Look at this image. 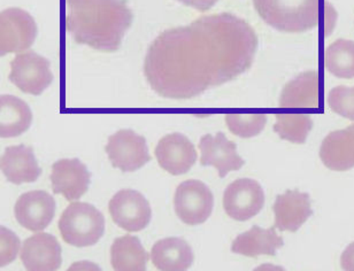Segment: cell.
I'll return each instance as SVG.
<instances>
[{
  "instance_id": "cell-1",
  "label": "cell",
  "mask_w": 354,
  "mask_h": 271,
  "mask_svg": "<svg viewBox=\"0 0 354 271\" xmlns=\"http://www.w3.org/2000/svg\"><path fill=\"white\" fill-rule=\"evenodd\" d=\"M257 48L256 31L245 20L212 14L161 32L147 50L144 75L164 98H194L249 71Z\"/></svg>"
},
{
  "instance_id": "cell-2",
  "label": "cell",
  "mask_w": 354,
  "mask_h": 271,
  "mask_svg": "<svg viewBox=\"0 0 354 271\" xmlns=\"http://www.w3.org/2000/svg\"><path fill=\"white\" fill-rule=\"evenodd\" d=\"M67 30L79 44L115 52L131 27L133 14L126 0H67Z\"/></svg>"
},
{
  "instance_id": "cell-3",
  "label": "cell",
  "mask_w": 354,
  "mask_h": 271,
  "mask_svg": "<svg viewBox=\"0 0 354 271\" xmlns=\"http://www.w3.org/2000/svg\"><path fill=\"white\" fill-rule=\"evenodd\" d=\"M266 24L283 32H304L317 27L321 0H253Z\"/></svg>"
},
{
  "instance_id": "cell-4",
  "label": "cell",
  "mask_w": 354,
  "mask_h": 271,
  "mask_svg": "<svg viewBox=\"0 0 354 271\" xmlns=\"http://www.w3.org/2000/svg\"><path fill=\"white\" fill-rule=\"evenodd\" d=\"M58 227L66 244L88 247L105 232V217L90 203H72L64 210Z\"/></svg>"
},
{
  "instance_id": "cell-5",
  "label": "cell",
  "mask_w": 354,
  "mask_h": 271,
  "mask_svg": "<svg viewBox=\"0 0 354 271\" xmlns=\"http://www.w3.org/2000/svg\"><path fill=\"white\" fill-rule=\"evenodd\" d=\"M8 78L24 93L41 95L53 81L51 64L36 52H24L10 62Z\"/></svg>"
},
{
  "instance_id": "cell-6",
  "label": "cell",
  "mask_w": 354,
  "mask_h": 271,
  "mask_svg": "<svg viewBox=\"0 0 354 271\" xmlns=\"http://www.w3.org/2000/svg\"><path fill=\"white\" fill-rule=\"evenodd\" d=\"M214 207V197L201 180H184L177 187L174 208L177 217L187 225H199L208 220Z\"/></svg>"
},
{
  "instance_id": "cell-7",
  "label": "cell",
  "mask_w": 354,
  "mask_h": 271,
  "mask_svg": "<svg viewBox=\"0 0 354 271\" xmlns=\"http://www.w3.org/2000/svg\"><path fill=\"white\" fill-rule=\"evenodd\" d=\"M105 151L112 166L123 173L136 171L151 160L145 138L130 129L111 136Z\"/></svg>"
},
{
  "instance_id": "cell-8",
  "label": "cell",
  "mask_w": 354,
  "mask_h": 271,
  "mask_svg": "<svg viewBox=\"0 0 354 271\" xmlns=\"http://www.w3.org/2000/svg\"><path fill=\"white\" fill-rule=\"evenodd\" d=\"M37 36L34 17L20 8H7L0 13V52L17 53L30 48Z\"/></svg>"
},
{
  "instance_id": "cell-9",
  "label": "cell",
  "mask_w": 354,
  "mask_h": 271,
  "mask_svg": "<svg viewBox=\"0 0 354 271\" xmlns=\"http://www.w3.org/2000/svg\"><path fill=\"white\" fill-rule=\"evenodd\" d=\"M113 222L128 232L144 230L152 217L150 203L138 191L121 190L113 196L109 205Z\"/></svg>"
},
{
  "instance_id": "cell-10",
  "label": "cell",
  "mask_w": 354,
  "mask_h": 271,
  "mask_svg": "<svg viewBox=\"0 0 354 271\" xmlns=\"http://www.w3.org/2000/svg\"><path fill=\"white\" fill-rule=\"evenodd\" d=\"M265 205V194L259 182L239 178L232 182L223 194V208L232 220L244 222L256 216Z\"/></svg>"
},
{
  "instance_id": "cell-11",
  "label": "cell",
  "mask_w": 354,
  "mask_h": 271,
  "mask_svg": "<svg viewBox=\"0 0 354 271\" xmlns=\"http://www.w3.org/2000/svg\"><path fill=\"white\" fill-rule=\"evenodd\" d=\"M154 156L162 169L178 176L187 174L194 167L198 153L187 136L174 133L164 136L159 140Z\"/></svg>"
},
{
  "instance_id": "cell-12",
  "label": "cell",
  "mask_w": 354,
  "mask_h": 271,
  "mask_svg": "<svg viewBox=\"0 0 354 271\" xmlns=\"http://www.w3.org/2000/svg\"><path fill=\"white\" fill-rule=\"evenodd\" d=\"M15 218L27 230H44L55 214V201L46 191H30L19 197L14 207Z\"/></svg>"
},
{
  "instance_id": "cell-13",
  "label": "cell",
  "mask_w": 354,
  "mask_h": 271,
  "mask_svg": "<svg viewBox=\"0 0 354 271\" xmlns=\"http://www.w3.org/2000/svg\"><path fill=\"white\" fill-rule=\"evenodd\" d=\"M21 262L29 271H55L62 267V246L50 234H34L21 248Z\"/></svg>"
},
{
  "instance_id": "cell-14",
  "label": "cell",
  "mask_w": 354,
  "mask_h": 271,
  "mask_svg": "<svg viewBox=\"0 0 354 271\" xmlns=\"http://www.w3.org/2000/svg\"><path fill=\"white\" fill-rule=\"evenodd\" d=\"M199 149L201 166L214 167L221 178L230 171L241 169L245 165V161L237 153V145L227 139L223 133L203 136Z\"/></svg>"
},
{
  "instance_id": "cell-15",
  "label": "cell",
  "mask_w": 354,
  "mask_h": 271,
  "mask_svg": "<svg viewBox=\"0 0 354 271\" xmlns=\"http://www.w3.org/2000/svg\"><path fill=\"white\" fill-rule=\"evenodd\" d=\"M90 173L79 159H62L52 166V189L55 194H62L68 201L79 200L88 190Z\"/></svg>"
},
{
  "instance_id": "cell-16",
  "label": "cell",
  "mask_w": 354,
  "mask_h": 271,
  "mask_svg": "<svg viewBox=\"0 0 354 271\" xmlns=\"http://www.w3.org/2000/svg\"><path fill=\"white\" fill-rule=\"evenodd\" d=\"M272 210L275 214V227L290 232L299 230L313 214L310 196L299 190H288L277 196Z\"/></svg>"
},
{
  "instance_id": "cell-17",
  "label": "cell",
  "mask_w": 354,
  "mask_h": 271,
  "mask_svg": "<svg viewBox=\"0 0 354 271\" xmlns=\"http://www.w3.org/2000/svg\"><path fill=\"white\" fill-rule=\"evenodd\" d=\"M322 83L317 71H305L284 86L279 97L283 109H317Z\"/></svg>"
},
{
  "instance_id": "cell-18",
  "label": "cell",
  "mask_w": 354,
  "mask_h": 271,
  "mask_svg": "<svg viewBox=\"0 0 354 271\" xmlns=\"http://www.w3.org/2000/svg\"><path fill=\"white\" fill-rule=\"evenodd\" d=\"M0 168L7 180L15 185L32 183L41 174L34 149L22 144L6 147L0 159Z\"/></svg>"
},
{
  "instance_id": "cell-19",
  "label": "cell",
  "mask_w": 354,
  "mask_h": 271,
  "mask_svg": "<svg viewBox=\"0 0 354 271\" xmlns=\"http://www.w3.org/2000/svg\"><path fill=\"white\" fill-rule=\"evenodd\" d=\"M320 159L334 171H346L354 167V124L333 131L321 144Z\"/></svg>"
},
{
  "instance_id": "cell-20",
  "label": "cell",
  "mask_w": 354,
  "mask_h": 271,
  "mask_svg": "<svg viewBox=\"0 0 354 271\" xmlns=\"http://www.w3.org/2000/svg\"><path fill=\"white\" fill-rule=\"evenodd\" d=\"M194 260L192 248L182 238H165L158 241L151 250V261L158 270H187Z\"/></svg>"
},
{
  "instance_id": "cell-21",
  "label": "cell",
  "mask_w": 354,
  "mask_h": 271,
  "mask_svg": "<svg viewBox=\"0 0 354 271\" xmlns=\"http://www.w3.org/2000/svg\"><path fill=\"white\" fill-rule=\"evenodd\" d=\"M282 246V237L276 234L275 227L263 229L254 225L249 231L236 237L232 241V252L248 258L257 259L260 255L275 256L276 252Z\"/></svg>"
},
{
  "instance_id": "cell-22",
  "label": "cell",
  "mask_w": 354,
  "mask_h": 271,
  "mask_svg": "<svg viewBox=\"0 0 354 271\" xmlns=\"http://www.w3.org/2000/svg\"><path fill=\"white\" fill-rule=\"evenodd\" d=\"M32 113L27 102L15 95L0 97V136L13 138L22 135L30 128Z\"/></svg>"
},
{
  "instance_id": "cell-23",
  "label": "cell",
  "mask_w": 354,
  "mask_h": 271,
  "mask_svg": "<svg viewBox=\"0 0 354 271\" xmlns=\"http://www.w3.org/2000/svg\"><path fill=\"white\" fill-rule=\"evenodd\" d=\"M147 253L138 238L126 234L116 238L111 247V263L114 270L144 271Z\"/></svg>"
},
{
  "instance_id": "cell-24",
  "label": "cell",
  "mask_w": 354,
  "mask_h": 271,
  "mask_svg": "<svg viewBox=\"0 0 354 271\" xmlns=\"http://www.w3.org/2000/svg\"><path fill=\"white\" fill-rule=\"evenodd\" d=\"M324 62L328 71L336 77L354 78V41L337 39L326 51Z\"/></svg>"
},
{
  "instance_id": "cell-25",
  "label": "cell",
  "mask_w": 354,
  "mask_h": 271,
  "mask_svg": "<svg viewBox=\"0 0 354 271\" xmlns=\"http://www.w3.org/2000/svg\"><path fill=\"white\" fill-rule=\"evenodd\" d=\"M312 128L313 120L306 114H277L274 124V131L281 138L293 144L306 142Z\"/></svg>"
},
{
  "instance_id": "cell-26",
  "label": "cell",
  "mask_w": 354,
  "mask_h": 271,
  "mask_svg": "<svg viewBox=\"0 0 354 271\" xmlns=\"http://www.w3.org/2000/svg\"><path fill=\"white\" fill-rule=\"evenodd\" d=\"M225 123L232 135L242 138H251L265 129L267 115L265 114H227Z\"/></svg>"
},
{
  "instance_id": "cell-27",
  "label": "cell",
  "mask_w": 354,
  "mask_h": 271,
  "mask_svg": "<svg viewBox=\"0 0 354 271\" xmlns=\"http://www.w3.org/2000/svg\"><path fill=\"white\" fill-rule=\"evenodd\" d=\"M328 102L333 112L354 121V86L339 85L333 88Z\"/></svg>"
},
{
  "instance_id": "cell-28",
  "label": "cell",
  "mask_w": 354,
  "mask_h": 271,
  "mask_svg": "<svg viewBox=\"0 0 354 271\" xmlns=\"http://www.w3.org/2000/svg\"><path fill=\"white\" fill-rule=\"evenodd\" d=\"M20 244V239L13 231L0 227V267L10 265L17 259Z\"/></svg>"
},
{
  "instance_id": "cell-29",
  "label": "cell",
  "mask_w": 354,
  "mask_h": 271,
  "mask_svg": "<svg viewBox=\"0 0 354 271\" xmlns=\"http://www.w3.org/2000/svg\"><path fill=\"white\" fill-rule=\"evenodd\" d=\"M341 267L343 270L354 271V243L348 245L341 256Z\"/></svg>"
},
{
  "instance_id": "cell-30",
  "label": "cell",
  "mask_w": 354,
  "mask_h": 271,
  "mask_svg": "<svg viewBox=\"0 0 354 271\" xmlns=\"http://www.w3.org/2000/svg\"><path fill=\"white\" fill-rule=\"evenodd\" d=\"M177 1L183 3L187 6L194 7V10L205 12L214 6L218 0H177Z\"/></svg>"
}]
</instances>
